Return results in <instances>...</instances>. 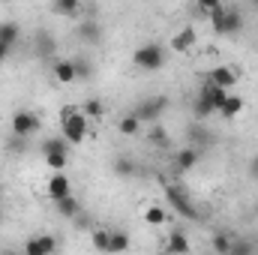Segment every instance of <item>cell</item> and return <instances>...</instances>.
<instances>
[{"instance_id": "24", "label": "cell", "mask_w": 258, "mask_h": 255, "mask_svg": "<svg viewBox=\"0 0 258 255\" xmlns=\"http://www.w3.org/2000/svg\"><path fill=\"white\" fill-rule=\"evenodd\" d=\"M231 237L228 234H213V240H210V249L213 252H219V255H231Z\"/></svg>"}, {"instance_id": "5", "label": "cell", "mask_w": 258, "mask_h": 255, "mask_svg": "<svg viewBox=\"0 0 258 255\" xmlns=\"http://www.w3.org/2000/svg\"><path fill=\"white\" fill-rule=\"evenodd\" d=\"M165 108H168V99H165V96H150V99H141L132 114H135L141 123H156Z\"/></svg>"}, {"instance_id": "27", "label": "cell", "mask_w": 258, "mask_h": 255, "mask_svg": "<svg viewBox=\"0 0 258 255\" xmlns=\"http://www.w3.org/2000/svg\"><path fill=\"white\" fill-rule=\"evenodd\" d=\"M195 6H198V12L207 18L210 12H216V9H222L225 6V0H195Z\"/></svg>"}, {"instance_id": "25", "label": "cell", "mask_w": 258, "mask_h": 255, "mask_svg": "<svg viewBox=\"0 0 258 255\" xmlns=\"http://www.w3.org/2000/svg\"><path fill=\"white\" fill-rule=\"evenodd\" d=\"M129 249V237L123 231H111V237H108V252H123Z\"/></svg>"}, {"instance_id": "34", "label": "cell", "mask_w": 258, "mask_h": 255, "mask_svg": "<svg viewBox=\"0 0 258 255\" xmlns=\"http://www.w3.org/2000/svg\"><path fill=\"white\" fill-rule=\"evenodd\" d=\"M249 6H252V9H258V0H249Z\"/></svg>"}, {"instance_id": "32", "label": "cell", "mask_w": 258, "mask_h": 255, "mask_svg": "<svg viewBox=\"0 0 258 255\" xmlns=\"http://www.w3.org/2000/svg\"><path fill=\"white\" fill-rule=\"evenodd\" d=\"M249 177H255V180H258V156L249 159Z\"/></svg>"}, {"instance_id": "9", "label": "cell", "mask_w": 258, "mask_h": 255, "mask_svg": "<svg viewBox=\"0 0 258 255\" xmlns=\"http://www.w3.org/2000/svg\"><path fill=\"white\" fill-rule=\"evenodd\" d=\"M165 195H168V201H171V204L186 216V219H198V210L192 207V201L183 195V189H177V186H165Z\"/></svg>"}, {"instance_id": "29", "label": "cell", "mask_w": 258, "mask_h": 255, "mask_svg": "<svg viewBox=\"0 0 258 255\" xmlns=\"http://www.w3.org/2000/svg\"><path fill=\"white\" fill-rule=\"evenodd\" d=\"M108 237H111V231H93V249L108 252Z\"/></svg>"}, {"instance_id": "7", "label": "cell", "mask_w": 258, "mask_h": 255, "mask_svg": "<svg viewBox=\"0 0 258 255\" xmlns=\"http://www.w3.org/2000/svg\"><path fill=\"white\" fill-rule=\"evenodd\" d=\"M210 84H216V87H225V90H231L234 84H237V72L231 69L228 63H222V66H213L207 75H204Z\"/></svg>"}, {"instance_id": "16", "label": "cell", "mask_w": 258, "mask_h": 255, "mask_svg": "<svg viewBox=\"0 0 258 255\" xmlns=\"http://www.w3.org/2000/svg\"><path fill=\"white\" fill-rule=\"evenodd\" d=\"M54 207H57V213L66 216V219H75V216L81 213V204H78V198H72V192L63 195V198H57V201H54Z\"/></svg>"}, {"instance_id": "30", "label": "cell", "mask_w": 258, "mask_h": 255, "mask_svg": "<svg viewBox=\"0 0 258 255\" xmlns=\"http://www.w3.org/2000/svg\"><path fill=\"white\" fill-rule=\"evenodd\" d=\"M6 147H9L12 153H24V147H27V138H24V135H9Z\"/></svg>"}, {"instance_id": "3", "label": "cell", "mask_w": 258, "mask_h": 255, "mask_svg": "<svg viewBox=\"0 0 258 255\" xmlns=\"http://www.w3.org/2000/svg\"><path fill=\"white\" fill-rule=\"evenodd\" d=\"M207 21H210L216 36H237L243 30V15H240V9H231V6H222V9L210 12Z\"/></svg>"}, {"instance_id": "20", "label": "cell", "mask_w": 258, "mask_h": 255, "mask_svg": "<svg viewBox=\"0 0 258 255\" xmlns=\"http://www.w3.org/2000/svg\"><path fill=\"white\" fill-rule=\"evenodd\" d=\"M54 12L63 18H78L81 12V0H54Z\"/></svg>"}, {"instance_id": "15", "label": "cell", "mask_w": 258, "mask_h": 255, "mask_svg": "<svg viewBox=\"0 0 258 255\" xmlns=\"http://www.w3.org/2000/svg\"><path fill=\"white\" fill-rule=\"evenodd\" d=\"M51 72H54V78H57V84H72V81H78L75 78V63L72 60H51Z\"/></svg>"}, {"instance_id": "18", "label": "cell", "mask_w": 258, "mask_h": 255, "mask_svg": "<svg viewBox=\"0 0 258 255\" xmlns=\"http://www.w3.org/2000/svg\"><path fill=\"white\" fill-rule=\"evenodd\" d=\"M81 111L87 114V120H99V117L105 114V102H102L99 96H90V99L81 102Z\"/></svg>"}, {"instance_id": "21", "label": "cell", "mask_w": 258, "mask_h": 255, "mask_svg": "<svg viewBox=\"0 0 258 255\" xmlns=\"http://www.w3.org/2000/svg\"><path fill=\"white\" fill-rule=\"evenodd\" d=\"M147 141H150V144H156V147H168V144H171V138H168V132H165V126H159V123H150V132H147Z\"/></svg>"}, {"instance_id": "26", "label": "cell", "mask_w": 258, "mask_h": 255, "mask_svg": "<svg viewBox=\"0 0 258 255\" xmlns=\"http://www.w3.org/2000/svg\"><path fill=\"white\" fill-rule=\"evenodd\" d=\"M117 126H120V132H123V135H138L141 120H138L135 114H126V117H120V123H117Z\"/></svg>"}, {"instance_id": "23", "label": "cell", "mask_w": 258, "mask_h": 255, "mask_svg": "<svg viewBox=\"0 0 258 255\" xmlns=\"http://www.w3.org/2000/svg\"><path fill=\"white\" fill-rule=\"evenodd\" d=\"M165 219H168V213H165V207H147L144 210V222L147 225H165Z\"/></svg>"}, {"instance_id": "2", "label": "cell", "mask_w": 258, "mask_h": 255, "mask_svg": "<svg viewBox=\"0 0 258 255\" xmlns=\"http://www.w3.org/2000/svg\"><path fill=\"white\" fill-rule=\"evenodd\" d=\"M165 63H168V54L159 42H144L132 51V66L141 72H159Z\"/></svg>"}, {"instance_id": "35", "label": "cell", "mask_w": 258, "mask_h": 255, "mask_svg": "<svg viewBox=\"0 0 258 255\" xmlns=\"http://www.w3.org/2000/svg\"><path fill=\"white\" fill-rule=\"evenodd\" d=\"M0 222H3V210H0Z\"/></svg>"}, {"instance_id": "22", "label": "cell", "mask_w": 258, "mask_h": 255, "mask_svg": "<svg viewBox=\"0 0 258 255\" xmlns=\"http://www.w3.org/2000/svg\"><path fill=\"white\" fill-rule=\"evenodd\" d=\"M54 48H57V42L51 39V33H39V36H36V54H39V57H51Z\"/></svg>"}, {"instance_id": "10", "label": "cell", "mask_w": 258, "mask_h": 255, "mask_svg": "<svg viewBox=\"0 0 258 255\" xmlns=\"http://www.w3.org/2000/svg\"><path fill=\"white\" fill-rule=\"evenodd\" d=\"M195 42H198V30H195V27H180V30L171 36V48H174L177 54L195 48Z\"/></svg>"}, {"instance_id": "8", "label": "cell", "mask_w": 258, "mask_h": 255, "mask_svg": "<svg viewBox=\"0 0 258 255\" xmlns=\"http://www.w3.org/2000/svg\"><path fill=\"white\" fill-rule=\"evenodd\" d=\"M75 36H78L81 42H87V45H96V42L102 39V24H99L96 18H81Z\"/></svg>"}, {"instance_id": "11", "label": "cell", "mask_w": 258, "mask_h": 255, "mask_svg": "<svg viewBox=\"0 0 258 255\" xmlns=\"http://www.w3.org/2000/svg\"><path fill=\"white\" fill-rule=\"evenodd\" d=\"M45 192H48V198H51V201H57V198L69 195V192H72V186H69V177H66L63 171H54V174L48 177V183H45Z\"/></svg>"}, {"instance_id": "1", "label": "cell", "mask_w": 258, "mask_h": 255, "mask_svg": "<svg viewBox=\"0 0 258 255\" xmlns=\"http://www.w3.org/2000/svg\"><path fill=\"white\" fill-rule=\"evenodd\" d=\"M60 135L69 144H81L87 138V114L81 111V105H66L60 111Z\"/></svg>"}, {"instance_id": "17", "label": "cell", "mask_w": 258, "mask_h": 255, "mask_svg": "<svg viewBox=\"0 0 258 255\" xmlns=\"http://www.w3.org/2000/svg\"><path fill=\"white\" fill-rule=\"evenodd\" d=\"M18 39H21V27H18L15 21H0V42L12 48Z\"/></svg>"}, {"instance_id": "31", "label": "cell", "mask_w": 258, "mask_h": 255, "mask_svg": "<svg viewBox=\"0 0 258 255\" xmlns=\"http://www.w3.org/2000/svg\"><path fill=\"white\" fill-rule=\"evenodd\" d=\"M72 63H75V78L78 81H87L90 78V63L87 60H72Z\"/></svg>"}, {"instance_id": "33", "label": "cell", "mask_w": 258, "mask_h": 255, "mask_svg": "<svg viewBox=\"0 0 258 255\" xmlns=\"http://www.w3.org/2000/svg\"><path fill=\"white\" fill-rule=\"evenodd\" d=\"M9 51H12V48H9V45H3V42H0V63H3V60H6V57H9Z\"/></svg>"}, {"instance_id": "4", "label": "cell", "mask_w": 258, "mask_h": 255, "mask_svg": "<svg viewBox=\"0 0 258 255\" xmlns=\"http://www.w3.org/2000/svg\"><path fill=\"white\" fill-rule=\"evenodd\" d=\"M69 141H66L63 135H57V138H45L42 141V159H45V165L51 168V171H63L66 162H69Z\"/></svg>"}, {"instance_id": "14", "label": "cell", "mask_w": 258, "mask_h": 255, "mask_svg": "<svg viewBox=\"0 0 258 255\" xmlns=\"http://www.w3.org/2000/svg\"><path fill=\"white\" fill-rule=\"evenodd\" d=\"M198 159H201V150H198V147H180V150L174 153V165H177V171H189V168H195Z\"/></svg>"}, {"instance_id": "6", "label": "cell", "mask_w": 258, "mask_h": 255, "mask_svg": "<svg viewBox=\"0 0 258 255\" xmlns=\"http://www.w3.org/2000/svg\"><path fill=\"white\" fill-rule=\"evenodd\" d=\"M9 129H12V135H24V138H30V135L39 132V117H36L30 108H18V111L12 114V120H9Z\"/></svg>"}, {"instance_id": "28", "label": "cell", "mask_w": 258, "mask_h": 255, "mask_svg": "<svg viewBox=\"0 0 258 255\" xmlns=\"http://www.w3.org/2000/svg\"><path fill=\"white\" fill-rule=\"evenodd\" d=\"M114 171H117L120 177H129V174H135V165L129 162L126 156H117V159H114Z\"/></svg>"}, {"instance_id": "13", "label": "cell", "mask_w": 258, "mask_h": 255, "mask_svg": "<svg viewBox=\"0 0 258 255\" xmlns=\"http://www.w3.org/2000/svg\"><path fill=\"white\" fill-rule=\"evenodd\" d=\"M243 105H246V102H243V96H237V93H231V90H228L216 111H219L222 117H228V120H231V117H237V114L243 111Z\"/></svg>"}, {"instance_id": "12", "label": "cell", "mask_w": 258, "mask_h": 255, "mask_svg": "<svg viewBox=\"0 0 258 255\" xmlns=\"http://www.w3.org/2000/svg\"><path fill=\"white\" fill-rule=\"evenodd\" d=\"M54 249H57V240L48 237V234H42V237H30V240L24 243V252L27 255H51Z\"/></svg>"}, {"instance_id": "19", "label": "cell", "mask_w": 258, "mask_h": 255, "mask_svg": "<svg viewBox=\"0 0 258 255\" xmlns=\"http://www.w3.org/2000/svg\"><path fill=\"white\" fill-rule=\"evenodd\" d=\"M165 249H168V252H189V249H192V243L186 240V234H183V231H171V237H168Z\"/></svg>"}]
</instances>
